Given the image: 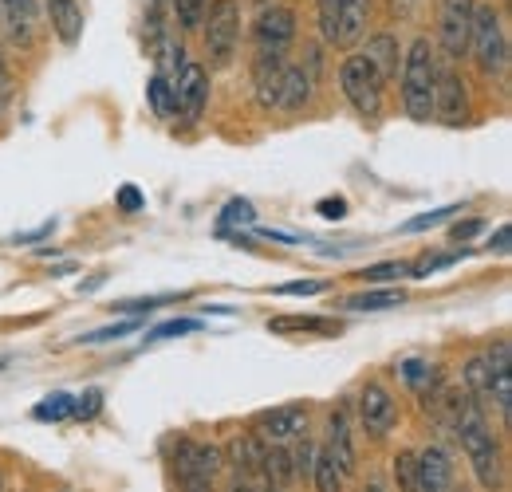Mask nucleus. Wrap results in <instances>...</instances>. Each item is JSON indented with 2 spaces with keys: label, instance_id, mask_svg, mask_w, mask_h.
Listing matches in <instances>:
<instances>
[{
  "label": "nucleus",
  "instance_id": "nucleus-39",
  "mask_svg": "<svg viewBox=\"0 0 512 492\" xmlns=\"http://www.w3.org/2000/svg\"><path fill=\"white\" fill-rule=\"evenodd\" d=\"M138 327H142V319H127V323H115V327H103V331L83 335V343H111V339H123V335L138 331Z\"/></svg>",
  "mask_w": 512,
  "mask_h": 492
},
{
  "label": "nucleus",
  "instance_id": "nucleus-10",
  "mask_svg": "<svg viewBox=\"0 0 512 492\" xmlns=\"http://www.w3.org/2000/svg\"><path fill=\"white\" fill-rule=\"evenodd\" d=\"M434 119L446 126L469 123V91L465 79L453 67H438V83H434Z\"/></svg>",
  "mask_w": 512,
  "mask_h": 492
},
{
  "label": "nucleus",
  "instance_id": "nucleus-35",
  "mask_svg": "<svg viewBox=\"0 0 512 492\" xmlns=\"http://www.w3.org/2000/svg\"><path fill=\"white\" fill-rule=\"evenodd\" d=\"M4 4V12H8V20L28 36V28H32V20H36V0H0Z\"/></svg>",
  "mask_w": 512,
  "mask_h": 492
},
{
  "label": "nucleus",
  "instance_id": "nucleus-29",
  "mask_svg": "<svg viewBox=\"0 0 512 492\" xmlns=\"http://www.w3.org/2000/svg\"><path fill=\"white\" fill-rule=\"evenodd\" d=\"M394 485L398 492H418V453L414 449H402L394 457Z\"/></svg>",
  "mask_w": 512,
  "mask_h": 492
},
{
  "label": "nucleus",
  "instance_id": "nucleus-44",
  "mask_svg": "<svg viewBox=\"0 0 512 492\" xmlns=\"http://www.w3.org/2000/svg\"><path fill=\"white\" fill-rule=\"evenodd\" d=\"M481 229H485V221H481V217H473V221H457V225L449 229V241H473Z\"/></svg>",
  "mask_w": 512,
  "mask_h": 492
},
{
  "label": "nucleus",
  "instance_id": "nucleus-1",
  "mask_svg": "<svg viewBox=\"0 0 512 492\" xmlns=\"http://www.w3.org/2000/svg\"><path fill=\"white\" fill-rule=\"evenodd\" d=\"M449 430L457 433V445L465 453V461L473 465V477L481 481V489H501L505 485V461H501V445L485 422L481 402H473L469 394H453V414H449Z\"/></svg>",
  "mask_w": 512,
  "mask_h": 492
},
{
  "label": "nucleus",
  "instance_id": "nucleus-23",
  "mask_svg": "<svg viewBox=\"0 0 512 492\" xmlns=\"http://www.w3.org/2000/svg\"><path fill=\"white\" fill-rule=\"evenodd\" d=\"M406 304V292L402 288H375V292H363V296H347L339 308L343 311H390Z\"/></svg>",
  "mask_w": 512,
  "mask_h": 492
},
{
  "label": "nucleus",
  "instance_id": "nucleus-33",
  "mask_svg": "<svg viewBox=\"0 0 512 492\" xmlns=\"http://www.w3.org/2000/svg\"><path fill=\"white\" fill-rule=\"evenodd\" d=\"M103 410V390H83L79 398H71V418L75 422H91Z\"/></svg>",
  "mask_w": 512,
  "mask_h": 492
},
{
  "label": "nucleus",
  "instance_id": "nucleus-16",
  "mask_svg": "<svg viewBox=\"0 0 512 492\" xmlns=\"http://www.w3.org/2000/svg\"><path fill=\"white\" fill-rule=\"evenodd\" d=\"M418 492H453V461L442 445L418 453Z\"/></svg>",
  "mask_w": 512,
  "mask_h": 492
},
{
  "label": "nucleus",
  "instance_id": "nucleus-27",
  "mask_svg": "<svg viewBox=\"0 0 512 492\" xmlns=\"http://www.w3.org/2000/svg\"><path fill=\"white\" fill-rule=\"evenodd\" d=\"M264 477H268L272 485H288V481L296 477L292 453H288L284 445H264Z\"/></svg>",
  "mask_w": 512,
  "mask_h": 492
},
{
  "label": "nucleus",
  "instance_id": "nucleus-47",
  "mask_svg": "<svg viewBox=\"0 0 512 492\" xmlns=\"http://www.w3.org/2000/svg\"><path fill=\"white\" fill-rule=\"evenodd\" d=\"M390 4H394L398 16H410V8H414V0H390Z\"/></svg>",
  "mask_w": 512,
  "mask_h": 492
},
{
  "label": "nucleus",
  "instance_id": "nucleus-6",
  "mask_svg": "<svg viewBox=\"0 0 512 492\" xmlns=\"http://www.w3.org/2000/svg\"><path fill=\"white\" fill-rule=\"evenodd\" d=\"M371 0H320V32L327 44L355 48L367 32Z\"/></svg>",
  "mask_w": 512,
  "mask_h": 492
},
{
  "label": "nucleus",
  "instance_id": "nucleus-46",
  "mask_svg": "<svg viewBox=\"0 0 512 492\" xmlns=\"http://www.w3.org/2000/svg\"><path fill=\"white\" fill-rule=\"evenodd\" d=\"M489 248H497V252H509V225H501V229H497V241H493Z\"/></svg>",
  "mask_w": 512,
  "mask_h": 492
},
{
  "label": "nucleus",
  "instance_id": "nucleus-31",
  "mask_svg": "<svg viewBox=\"0 0 512 492\" xmlns=\"http://www.w3.org/2000/svg\"><path fill=\"white\" fill-rule=\"evenodd\" d=\"M170 4H174V20H178V28H201L209 0H170Z\"/></svg>",
  "mask_w": 512,
  "mask_h": 492
},
{
  "label": "nucleus",
  "instance_id": "nucleus-48",
  "mask_svg": "<svg viewBox=\"0 0 512 492\" xmlns=\"http://www.w3.org/2000/svg\"><path fill=\"white\" fill-rule=\"evenodd\" d=\"M182 492H213L209 481H193V485H182Z\"/></svg>",
  "mask_w": 512,
  "mask_h": 492
},
{
  "label": "nucleus",
  "instance_id": "nucleus-11",
  "mask_svg": "<svg viewBox=\"0 0 512 492\" xmlns=\"http://www.w3.org/2000/svg\"><path fill=\"white\" fill-rule=\"evenodd\" d=\"M398 422V402L390 398L383 382H367L359 390V426L371 433V437H386Z\"/></svg>",
  "mask_w": 512,
  "mask_h": 492
},
{
  "label": "nucleus",
  "instance_id": "nucleus-38",
  "mask_svg": "<svg viewBox=\"0 0 512 492\" xmlns=\"http://www.w3.org/2000/svg\"><path fill=\"white\" fill-rule=\"evenodd\" d=\"M272 292L276 296H323L327 280H288V284H276Z\"/></svg>",
  "mask_w": 512,
  "mask_h": 492
},
{
  "label": "nucleus",
  "instance_id": "nucleus-51",
  "mask_svg": "<svg viewBox=\"0 0 512 492\" xmlns=\"http://www.w3.org/2000/svg\"><path fill=\"white\" fill-rule=\"evenodd\" d=\"M367 492H383V489H379V485H371V489H367Z\"/></svg>",
  "mask_w": 512,
  "mask_h": 492
},
{
  "label": "nucleus",
  "instance_id": "nucleus-20",
  "mask_svg": "<svg viewBox=\"0 0 512 492\" xmlns=\"http://www.w3.org/2000/svg\"><path fill=\"white\" fill-rule=\"evenodd\" d=\"M312 99V71L304 67H292L284 71V83H280V99H276V111H304Z\"/></svg>",
  "mask_w": 512,
  "mask_h": 492
},
{
  "label": "nucleus",
  "instance_id": "nucleus-8",
  "mask_svg": "<svg viewBox=\"0 0 512 492\" xmlns=\"http://www.w3.org/2000/svg\"><path fill=\"white\" fill-rule=\"evenodd\" d=\"M473 8L477 0H442V20H438V44L449 60L469 56V32H473Z\"/></svg>",
  "mask_w": 512,
  "mask_h": 492
},
{
  "label": "nucleus",
  "instance_id": "nucleus-41",
  "mask_svg": "<svg viewBox=\"0 0 512 492\" xmlns=\"http://www.w3.org/2000/svg\"><path fill=\"white\" fill-rule=\"evenodd\" d=\"M170 296H146V300H119V304H111V308L119 311V315H142V311H154L162 308Z\"/></svg>",
  "mask_w": 512,
  "mask_h": 492
},
{
  "label": "nucleus",
  "instance_id": "nucleus-49",
  "mask_svg": "<svg viewBox=\"0 0 512 492\" xmlns=\"http://www.w3.org/2000/svg\"><path fill=\"white\" fill-rule=\"evenodd\" d=\"M8 83H12V75H8V63L0 60V91H8Z\"/></svg>",
  "mask_w": 512,
  "mask_h": 492
},
{
  "label": "nucleus",
  "instance_id": "nucleus-21",
  "mask_svg": "<svg viewBox=\"0 0 512 492\" xmlns=\"http://www.w3.org/2000/svg\"><path fill=\"white\" fill-rule=\"evenodd\" d=\"M48 16H52V32L67 48H75L83 36V8L75 0H48Z\"/></svg>",
  "mask_w": 512,
  "mask_h": 492
},
{
  "label": "nucleus",
  "instance_id": "nucleus-26",
  "mask_svg": "<svg viewBox=\"0 0 512 492\" xmlns=\"http://www.w3.org/2000/svg\"><path fill=\"white\" fill-rule=\"evenodd\" d=\"M146 95H150V107H154V115H158V119H174V115H178L174 83H170V79H162L158 71H154V79L146 83Z\"/></svg>",
  "mask_w": 512,
  "mask_h": 492
},
{
  "label": "nucleus",
  "instance_id": "nucleus-42",
  "mask_svg": "<svg viewBox=\"0 0 512 492\" xmlns=\"http://www.w3.org/2000/svg\"><path fill=\"white\" fill-rule=\"evenodd\" d=\"M115 205H119L123 213H138V209H146V197H142L138 185H123V189L115 193Z\"/></svg>",
  "mask_w": 512,
  "mask_h": 492
},
{
  "label": "nucleus",
  "instance_id": "nucleus-5",
  "mask_svg": "<svg viewBox=\"0 0 512 492\" xmlns=\"http://www.w3.org/2000/svg\"><path fill=\"white\" fill-rule=\"evenodd\" d=\"M339 87L347 95V103L363 115V119H379L383 115V79L363 56H347L339 63Z\"/></svg>",
  "mask_w": 512,
  "mask_h": 492
},
{
  "label": "nucleus",
  "instance_id": "nucleus-2",
  "mask_svg": "<svg viewBox=\"0 0 512 492\" xmlns=\"http://www.w3.org/2000/svg\"><path fill=\"white\" fill-rule=\"evenodd\" d=\"M402 107L414 123H430L434 119V83H438V60H434V44L426 36H418L410 44V52L402 56Z\"/></svg>",
  "mask_w": 512,
  "mask_h": 492
},
{
  "label": "nucleus",
  "instance_id": "nucleus-7",
  "mask_svg": "<svg viewBox=\"0 0 512 492\" xmlns=\"http://www.w3.org/2000/svg\"><path fill=\"white\" fill-rule=\"evenodd\" d=\"M256 56H284L296 40V12L292 8H264L253 24Z\"/></svg>",
  "mask_w": 512,
  "mask_h": 492
},
{
  "label": "nucleus",
  "instance_id": "nucleus-22",
  "mask_svg": "<svg viewBox=\"0 0 512 492\" xmlns=\"http://www.w3.org/2000/svg\"><path fill=\"white\" fill-rule=\"evenodd\" d=\"M229 461H233L237 473H245V477H264V441H256L253 433L233 437V441H229Z\"/></svg>",
  "mask_w": 512,
  "mask_h": 492
},
{
  "label": "nucleus",
  "instance_id": "nucleus-3",
  "mask_svg": "<svg viewBox=\"0 0 512 492\" xmlns=\"http://www.w3.org/2000/svg\"><path fill=\"white\" fill-rule=\"evenodd\" d=\"M469 52L477 56L485 75H501L509 67V40H505V24L501 12L493 4H477L473 8V32H469Z\"/></svg>",
  "mask_w": 512,
  "mask_h": 492
},
{
  "label": "nucleus",
  "instance_id": "nucleus-50",
  "mask_svg": "<svg viewBox=\"0 0 512 492\" xmlns=\"http://www.w3.org/2000/svg\"><path fill=\"white\" fill-rule=\"evenodd\" d=\"M233 492H253V489H249V485H237V489H233Z\"/></svg>",
  "mask_w": 512,
  "mask_h": 492
},
{
  "label": "nucleus",
  "instance_id": "nucleus-14",
  "mask_svg": "<svg viewBox=\"0 0 512 492\" xmlns=\"http://www.w3.org/2000/svg\"><path fill=\"white\" fill-rule=\"evenodd\" d=\"M174 99H178V115L182 123H197L209 107V75L201 63H186L178 83H174Z\"/></svg>",
  "mask_w": 512,
  "mask_h": 492
},
{
  "label": "nucleus",
  "instance_id": "nucleus-19",
  "mask_svg": "<svg viewBox=\"0 0 512 492\" xmlns=\"http://www.w3.org/2000/svg\"><path fill=\"white\" fill-rule=\"evenodd\" d=\"M363 60L379 71V79H383V83H386V79H394V75H398V67H402V48H398V36H394V32H379V36H371V40H367Z\"/></svg>",
  "mask_w": 512,
  "mask_h": 492
},
{
  "label": "nucleus",
  "instance_id": "nucleus-40",
  "mask_svg": "<svg viewBox=\"0 0 512 492\" xmlns=\"http://www.w3.org/2000/svg\"><path fill=\"white\" fill-rule=\"evenodd\" d=\"M201 327V319H174V323H162V327H154L146 339L154 343V339H174V335H190V331H197Z\"/></svg>",
  "mask_w": 512,
  "mask_h": 492
},
{
  "label": "nucleus",
  "instance_id": "nucleus-28",
  "mask_svg": "<svg viewBox=\"0 0 512 492\" xmlns=\"http://www.w3.org/2000/svg\"><path fill=\"white\" fill-rule=\"evenodd\" d=\"M71 398H75V394H64V390L48 394L44 402L32 406V418H36V422H67V418H71Z\"/></svg>",
  "mask_w": 512,
  "mask_h": 492
},
{
  "label": "nucleus",
  "instance_id": "nucleus-32",
  "mask_svg": "<svg viewBox=\"0 0 512 492\" xmlns=\"http://www.w3.org/2000/svg\"><path fill=\"white\" fill-rule=\"evenodd\" d=\"M465 386H469V398H473V402L489 398V374H485V359H469V363H465Z\"/></svg>",
  "mask_w": 512,
  "mask_h": 492
},
{
  "label": "nucleus",
  "instance_id": "nucleus-24",
  "mask_svg": "<svg viewBox=\"0 0 512 492\" xmlns=\"http://www.w3.org/2000/svg\"><path fill=\"white\" fill-rule=\"evenodd\" d=\"M312 481H316V492H343V485H347L343 469L331 461V453L323 445L316 449V461H312Z\"/></svg>",
  "mask_w": 512,
  "mask_h": 492
},
{
  "label": "nucleus",
  "instance_id": "nucleus-43",
  "mask_svg": "<svg viewBox=\"0 0 512 492\" xmlns=\"http://www.w3.org/2000/svg\"><path fill=\"white\" fill-rule=\"evenodd\" d=\"M316 449H320V445H312V441H300V445H296V453H292V469H296V473H312Z\"/></svg>",
  "mask_w": 512,
  "mask_h": 492
},
{
  "label": "nucleus",
  "instance_id": "nucleus-9",
  "mask_svg": "<svg viewBox=\"0 0 512 492\" xmlns=\"http://www.w3.org/2000/svg\"><path fill=\"white\" fill-rule=\"evenodd\" d=\"M308 430V410L304 406H276L253 418V437L264 445H288Z\"/></svg>",
  "mask_w": 512,
  "mask_h": 492
},
{
  "label": "nucleus",
  "instance_id": "nucleus-12",
  "mask_svg": "<svg viewBox=\"0 0 512 492\" xmlns=\"http://www.w3.org/2000/svg\"><path fill=\"white\" fill-rule=\"evenodd\" d=\"M485 374H489V398L501 410V422L509 426L512 418V347L509 339H497L485 355Z\"/></svg>",
  "mask_w": 512,
  "mask_h": 492
},
{
  "label": "nucleus",
  "instance_id": "nucleus-34",
  "mask_svg": "<svg viewBox=\"0 0 512 492\" xmlns=\"http://www.w3.org/2000/svg\"><path fill=\"white\" fill-rule=\"evenodd\" d=\"M461 213V205H446V209H434V213H418V217H410L406 225H402V233H422V229H434V225H442L449 217H457Z\"/></svg>",
  "mask_w": 512,
  "mask_h": 492
},
{
  "label": "nucleus",
  "instance_id": "nucleus-36",
  "mask_svg": "<svg viewBox=\"0 0 512 492\" xmlns=\"http://www.w3.org/2000/svg\"><path fill=\"white\" fill-rule=\"evenodd\" d=\"M256 221V209L253 201H245V197H233L229 205H225V213H221V229L225 225H253Z\"/></svg>",
  "mask_w": 512,
  "mask_h": 492
},
{
  "label": "nucleus",
  "instance_id": "nucleus-15",
  "mask_svg": "<svg viewBox=\"0 0 512 492\" xmlns=\"http://www.w3.org/2000/svg\"><path fill=\"white\" fill-rule=\"evenodd\" d=\"M323 449H327V453H331V461L343 469V477H351V473H355V441H351V418H347V406H335V410H331Z\"/></svg>",
  "mask_w": 512,
  "mask_h": 492
},
{
  "label": "nucleus",
  "instance_id": "nucleus-13",
  "mask_svg": "<svg viewBox=\"0 0 512 492\" xmlns=\"http://www.w3.org/2000/svg\"><path fill=\"white\" fill-rule=\"evenodd\" d=\"M178 481L182 485H193V481H217L221 473V449L217 445H201V441H178Z\"/></svg>",
  "mask_w": 512,
  "mask_h": 492
},
{
  "label": "nucleus",
  "instance_id": "nucleus-37",
  "mask_svg": "<svg viewBox=\"0 0 512 492\" xmlns=\"http://www.w3.org/2000/svg\"><path fill=\"white\" fill-rule=\"evenodd\" d=\"M461 256H465V248H461V252H438V256H422L418 264H410V276H418V280H422V276H430V272H438V268H449V264H457Z\"/></svg>",
  "mask_w": 512,
  "mask_h": 492
},
{
  "label": "nucleus",
  "instance_id": "nucleus-4",
  "mask_svg": "<svg viewBox=\"0 0 512 492\" xmlns=\"http://www.w3.org/2000/svg\"><path fill=\"white\" fill-rule=\"evenodd\" d=\"M201 32H205L209 63L213 67H229L233 52H237V40H241V4L237 0H209Z\"/></svg>",
  "mask_w": 512,
  "mask_h": 492
},
{
  "label": "nucleus",
  "instance_id": "nucleus-30",
  "mask_svg": "<svg viewBox=\"0 0 512 492\" xmlns=\"http://www.w3.org/2000/svg\"><path fill=\"white\" fill-rule=\"evenodd\" d=\"M355 276H359V280H367V284H390V280H402V276H410V264H406V260H383V264L359 268Z\"/></svg>",
  "mask_w": 512,
  "mask_h": 492
},
{
  "label": "nucleus",
  "instance_id": "nucleus-17",
  "mask_svg": "<svg viewBox=\"0 0 512 492\" xmlns=\"http://www.w3.org/2000/svg\"><path fill=\"white\" fill-rule=\"evenodd\" d=\"M284 71H288V60H284V56H256V63H253V91H256V103H260L264 111H276Z\"/></svg>",
  "mask_w": 512,
  "mask_h": 492
},
{
  "label": "nucleus",
  "instance_id": "nucleus-45",
  "mask_svg": "<svg viewBox=\"0 0 512 492\" xmlns=\"http://www.w3.org/2000/svg\"><path fill=\"white\" fill-rule=\"evenodd\" d=\"M316 209H320V217H327V221H343L347 217V201L343 197H323Z\"/></svg>",
  "mask_w": 512,
  "mask_h": 492
},
{
  "label": "nucleus",
  "instance_id": "nucleus-25",
  "mask_svg": "<svg viewBox=\"0 0 512 492\" xmlns=\"http://www.w3.org/2000/svg\"><path fill=\"white\" fill-rule=\"evenodd\" d=\"M394 374H398L410 390H418V394H430V390H434V382H438L434 363H422V359H406V363H398Z\"/></svg>",
  "mask_w": 512,
  "mask_h": 492
},
{
  "label": "nucleus",
  "instance_id": "nucleus-18",
  "mask_svg": "<svg viewBox=\"0 0 512 492\" xmlns=\"http://www.w3.org/2000/svg\"><path fill=\"white\" fill-rule=\"evenodd\" d=\"M268 331L272 335H339V319H327V315H272Z\"/></svg>",
  "mask_w": 512,
  "mask_h": 492
}]
</instances>
